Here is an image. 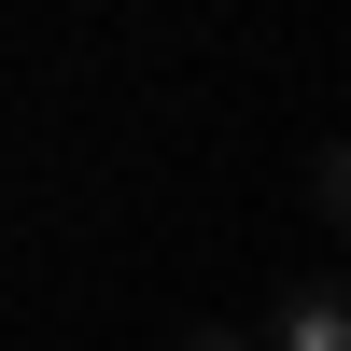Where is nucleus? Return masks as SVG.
<instances>
[{"mask_svg": "<svg viewBox=\"0 0 351 351\" xmlns=\"http://www.w3.org/2000/svg\"><path fill=\"white\" fill-rule=\"evenodd\" d=\"M281 351H351V295L337 281H295L281 295Z\"/></svg>", "mask_w": 351, "mask_h": 351, "instance_id": "1", "label": "nucleus"}, {"mask_svg": "<svg viewBox=\"0 0 351 351\" xmlns=\"http://www.w3.org/2000/svg\"><path fill=\"white\" fill-rule=\"evenodd\" d=\"M183 351H267L253 324H183Z\"/></svg>", "mask_w": 351, "mask_h": 351, "instance_id": "2", "label": "nucleus"}]
</instances>
